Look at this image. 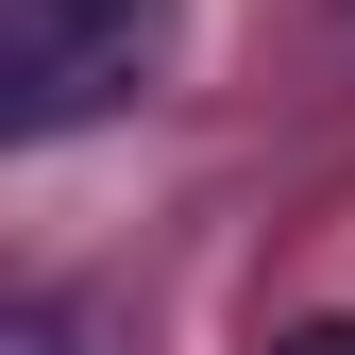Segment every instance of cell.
<instances>
[{"instance_id":"obj_1","label":"cell","mask_w":355,"mask_h":355,"mask_svg":"<svg viewBox=\"0 0 355 355\" xmlns=\"http://www.w3.org/2000/svg\"><path fill=\"white\" fill-rule=\"evenodd\" d=\"M153 51H169V0H17L0 17V136L51 153L85 119H119L153 85Z\"/></svg>"},{"instance_id":"obj_2","label":"cell","mask_w":355,"mask_h":355,"mask_svg":"<svg viewBox=\"0 0 355 355\" xmlns=\"http://www.w3.org/2000/svg\"><path fill=\"white\" fill-rule=\"evenodd\" d=\"M0 355H85V338H68V304H17V322H0Z\"/></svg>"},{"instance_id":"obj_3","label":"cell","mask_w":355,"mask_h":355,"mask_svg":"<svg viewBox=\"0 0 355 355\" xmlns=\"http://www.w3.org/2000/svg\"><path fill=\"white\" fill-rule=\"evenodd\" d=\"M288 355H355V338H288Z\"/></svg>"}]
</instances>
